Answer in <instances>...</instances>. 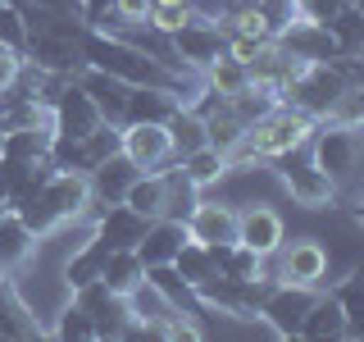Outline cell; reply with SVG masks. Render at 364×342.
<instances>
[{
  "instance_id": "obj_1",
  "label": "cell",
  "mask_w": 364,
  "mask_h": 342,
  "mask_svg": "<svg viewBox=\"0 0 364 342\" xmlns=\"http://www.w3.org/2000/svg\"><path fill=\"white\" fill-rule=\"evenodd\" d=\"M87 197H91L87 174H73V169H50V174L32 187V197H23L14 205V214L37 237H46V233H55L60 224L77 219V214H82V205H87Z\"/></svg>"
},
{
  "instance_id": "obj_2",
  "label": "cell",
  "mask_w": 364,
  "mask_h": 342,
  "mask_svg": "<svg viewBox=\"0 0 364 342\" xmlns=\"http://www.w3.org/2000/svg\"><path fill=\"white\" fill-rule=\"evenodd\" d=\"M305 151L328 178L337 182V205L355 201V178H360V160H364V137L360 128H341V123H314Z\"/></svg>"
},
{
  "instance_id": "obj_3",
  "label": "cell",
  "mask_w": 364,
  "mask_h": 342,
  "mask_svg": "<svg viewBox=\"0 0 364 342\" xmlns=\"http://www.w3.org/2000/svg\"><path fill=\"white\" fill-rule=\"evenodd\" d=\"M310 133H314V119H305L301 110H291V105H269L259 119H250L246 123V133H242V142L255 151L259 160H282V155H296V151H305V142H310Z\"/></svg>"
},
{
  "instance_id": "obj_4",
  "label": "cell",
  "mask_w": 364,
  "mask_h": 342,
  "mask_svg": "<svg viewBox=\"0 0 364 342\" xmlns=\"http://www.w3.org/2000/svg\"><path fill=\"white\" fill-rule=\"evenodd\" d=\"M341 91H350V83L337 73L333 60H305V64L291 73V83L278 91V100H282V105H291V110H301L305 119L323 123L328 110L337 105Z\"/></svg>"
},
{
  "instance_id": "obj_5",
  "label": "cell",
  "mask_w": 364,
  "mask_h": 342,
  "mask_svg": "<svg viewBox=\"0 0 364 342\" xmlns=\"http://www.w3.org/2000/svg\"><path fill=\"white\" fill-rule=\"evenodd\" d=\"M114 151H119V123H96V128L82 133V137H64V133H55V137H50V151H46V160H50L55 169L91 174V169H96L100 160H109Z\"/></svg>"
},
{
  "instance_id": "obj_6",
  "label": "cell",
  "mask_w": 364,
  "mask_h": 342,
  "mask_svg": "<svg viewBox=\"0 0 364 342\" xmlns=\"http://www.w3.org/2000/svg\"><path fill=\"white\" fill-rule=\"evenodd\" d=\"M273 256H278V283L310 288V292H323V288H328L333 256H328L323 242H314V237H301V242H282Z\"/></svg>"
},
{
  "instance_id": "obj_7",
  "label": "cell",
  "mask_w": 364,
  "mask_h": 342,
  "mask_svg": "<svg viewBox=\"0 0 364 342\" xmlns=\"http://www.w3.org/2000/svg\"><path fill=\"white\" fill-rule=\"evenodd\" d=\"M278 165H282L278 174H282V187H287L291 205H301V210H333V205H337V182L328 178L314 160L282 155Z\"/></svg>"
},
{
  "instance_id": "obj_8",
  "label": "cell",
  "mask_w": 364,
  "mask_h": 342,
  "mask_svg": "<svg viewBox=\"0 0 364 342\" xmlns=\"http://www.w3.org/2000/svg\"><path fill=\"white\" fill-rule=\"evenodd\" d=\"M68 301L77 306V311H87L91 328H96V338H123L132 324V311H128V296L109 292L105 283H87V288H73L68 292Z\"/></svg>"
},
{
  "instance_id": "obj_9",
  "label": "cell",
  "mask_w": 364,
  "mask_h": 342,
  "mask_svg": "<svg viewBox=\"0 0 364 342\" xmlns=\"http://www.w3.org/2000/svg\"><path fill=\"white\" fill-rule=\"evenodd\" d=\"M168 41H173V55H178V60L187 64V68H196V73L210 60H219V55H223V28L210 14H200V9L182 23L178 32H168Z\"/></svg>"
},
{
  "instance_id": "obj_10",
  "label": "cell",
  "mask_w": 364,
  "mask_h": 342,
  "mask_svg": "<svg viewBox=\"0 0 364 342\" xmlns=\"http://www.w3.org/2000/svg\"><path fill=\"white\" fill-rule=\"evenodd\" d=\"M314 292L310 288H291V283H273V288L264 292V301H259L255 319L269 328V333L278 338H296V328H301L305 311H310Z\"/></svg>"
},
{
  "instance_id": "obj_11",
  "label": "cell",
  "mask_w": 364,
  "mask_h": 342,
  "mask_svg": "<svg viewBox=\"0 0 364 342\" xmlns=\"http://www.w3.org/2000/svg\"><path fill=\"white\" fill-rule=\"evenodd\" d=\"M119 151L128 155L141 174L173 165V146H168L164 123H119Z\"/></svg>"
},
{
  "instance_id": "obj_12",
  "label": "cell",
  "mask_w": 364,
  "mask_h": 342,
  "mask_svg": "<svg viewBox=\"0 0 364 342\" xmlns=\"http://www.w3.org/2000/svg\"><path fill=\"white\" fill-rule=\"evenodd\" d=\"M187 228V242H200V247H214V242H237V205H228L219 197H205L191 205V214L182 219Z\"/></svg>"
},
{
  "instance_id": "obj_13",
  "label": "cell",
  "mask_w": 364,
  "mask_h": 342,
  "mask_svg": "<svg viewBox=\"0 0 364 342\" xmlns=\"http://www.w3.org/2000/svg\"><path fill=\"white\" fill-rule=\"evenodd\" d=\"M237 242L250 247L255 256L273 260V251L287 242V224H282V214L273 210V205L255 201V205H246V210H237Z\"/></svg>"
},
{
  "instance_id": "obj_14",
  "label": "cell",
  "mask_w": 364,
  "mask_h": 342,
  "mask_svg": "<svg viewBox=\"0 0 364 342\" xmlns=\"http://www.w3.org/2000/svg\"><path fill=\"white\" fill-rule=\"evenodd\" d=\"M50 123H55V133H64V137H82V133H91L105 119H100L96 100L77 87V78H68V83L55 91V100H50Z\"/></svg>"
},
{
  "instance_id": "obj_15",
  "label": "cell",
  "mask_w": 364,
  "mask_h": 342,
  "mask_svg": "<svg viewBox=\"0 0 364 342\" xmlns=\"http://www.w3.org/2000/svg\"><path fill=\"white\" fill-rule=\"evenodd\" d=\"M146 214H136L132 205H123V201H114L100 210V219L91 224V233L100 237L109 251H136V242H141V233H146Z\"/></svg>"
},
{
  "instance_id": "obj_16",
  "label": "cell",
  "mask_w": 364,
  "mask_h": 342,
  "mask_svg": "<svg viewBox=\"0 0 364 342\" xmlns=\"http://www.w3.org/2000/svg\"><path fill=\"white\" fill-rule=\"evenodd\" d=\"M18 338H46V324L32 315V306L23 301L14 279L0 274V342H18Z\"/></svg>"
},
{
  "instance_id": "obj_17",
  "label": "cell",
  "mask_w": 364,
  "mask_h": 342,
  "mask_svg": "<svg viewBox=\"0 0 364 342\" xmlns=\"http://www.w3.org/2000/svg\"><path fill=\"white\" fill-rule=\"evenodd\" d=\"M273 41H278L291 60H333V55H337V41H333V32H328V23L291 19Z\"/></svg>"
},
{
  "instance_id": "obj_18",
  "label": "cell",
  "mask_w": 364,
  "mask_h": 342,
  "mask_svg": "<svg viewBox=\"0 0 364 342\" xmlns=\"http://www.w3.org/2000/svg\"><path fill=\"white\" fill-rule=\"evenodd\" d=\"M73 78H77V87L96 100L100 119H105V123H123V105H128V83H123V78L105 73V68H91V64H82Z\"/></svg>"
},
{
  "instance_id": "obj_19",
  "label": "cell",
  "mask_w": 364,
  "mask_h": 342,
  "mask_svg": "<svg viewBox=\"0 0 364 342\" xmlns=\"http://www.w3.org/2000/svg\"><path fill=\"white\" fill-rule=\"evenodd\" d=\"M296 338H305V342H346V315H341L333 292H314V301H310V311H305L301 328H296Z\"/></svg>"
},
{
  "instance_id": "obj_20",
  "label": "cell",
  "mask_w": 364,
  "mask_h": 342,
  "mask_svg": "<svg viewBox=\"0 0 364 342\" xmlns=\"http://www.w3.org/2000/svg\"><path fill=\"white\" fill-rule=\"evenodd\" d=\"M187 242V228H182V219H151L141 233V242H136V256H141V265H173L178 247Z\"/></svg>"
},
{
  "instance_id": "obj_21",
  "label": "cell",
  "mask_w": 364,
  "mask_h": 342,
  "mask_svg": "<svg viewBox=\"0 0 364 342\" xmlns=\"http://www.w3.org/2000/svg\"><path fill=\"white\" fill-rule=\"evenodd\" d=\"M136 174H141V169H136L123 151H114L109 160H100V165L87 174V187H91V197H96V201L114 205V201H123V192L132 187V178H136Z\"/></svg>"
},
{
  "instance_id": "obj_22",
  "label": "cell",
  "mask_w": 364,
  "mask_h": 342,
  "mask_svg": "<svg viewBox=\"0 0 364 342\" xmlns=\"http://www.w3.org/2000/svg\"><path fill=\"white\" fill-rule=\"evenodd\" d=\"M32 247H37V233L18 219L9 205H0V274H18L28 265Z\"/></svg>"
},
{
  "instance_id": "obj_23",
  "label": "cell",
  "mask_w": 364,
  "mask_h": 342,
  "mask_svg": "<svg viewBox=\"0 0 364 342\" xmlns=\"http://www.w3.org/2000/svg\"><path fill=\"white\" fill-rule=\"evenodd\" d=\"M178 110V96L168 87H128L123 123H164Z\"/></svg>"
},
{
  "instance_id": "obj_24",
  "label": "cell",
  "mask_w": 364,
  "mask_h": 342,
  "mask_svg": "<svg viewBox=\"0 0 364 342\" xmlns=\"http://www.w3.org/2000/svg\"><path fill=\"white\" fill-rule=\"evenodd\" d=\"M164 133H168V146H173V160L191 155L196 146H210V142H205V119L196 110H187V105H178L164 119Z\"/></svg>"
},
{
  "instance_id": "obj_25",
  "label": "cell",
  "mask_w": 364,
  "mask_h": 342,
  "mask_svg": "<svg viewBox=\"0 0 364 342\" xmlns=\"http://www.w3.org/2000/svg\"><path fill=\"white\" fill-rule=\"evenodd\" d=\"M141 279H146V265H141L136 251H109L105 265H100V283H105L109 292H119V296H128Z\"/></svg>"
},
{
  "instance_id": "obj_26",
  "label": "cell",
  "mask_w": 364,
  "mask_h": 342,
  "mask_svg": "<svg viewBox=\"0 0 364 342\" xmlns=\"http://www.w3.org/2000/svg\"><path fill=\"white\" fill-rule=\"evenodd\" d=\"M123 205H132L146 219H159L164 214V169H151V174H136L132 187L123 192Z\"/></svg>"
},
{
  "instance_id": "obj_27",
  "label": "cell",
  "mask_w": 364,
  "mask_h": 342,
  "mask_svg": "<svg viewBox=\"0 0 364 342\" xmlns=\"http://www.w3.org/2000/svg\"><path fill=\"white\" fill-rule=\"evenodd\" d=\"M178 169H182V174H187L191 182H196L200 192L219 187V182L228 178L223 151H214V146H196V151H191V155H182V160H178Z\"/></svg>"
},
{
  "instance_id": "obj_28",
  "label": "cell",
  "mask_w": 364,
  "mask_h": 342,
  "mask_svg": "<svg viewBox=\"0 0 364 342\" xmlns=\"http://www.w3.org/2000/svg\"><path fill=\"white\" fill-rule=\"evenodd\" d=\"M200 83L210 91H219V96H237V91L250 87V68L242 60H232V55H219V60H210L200 68Z\"/></svg>"
},
{
  "instance_id": "obj_29",
  "label": "cell",
  "mask_w": 364,
  "mask_h": 342,
  "mask_svg": "<svg viewBox=\"0 0 364 342\" xmlns=\"http://www.w3.org/2000/svg\"><path fill=\"white\" fill-rule=\"evenodd\" d=\"M50 137L55 128L50 123H32V128H9L5 133V146H0V155H14V160H46V151H50Z\"/></svg>"
},
{
  "instance_id": "obj_30",
  "label": "cell",
  "mask_w": 364,
  "mask_h": 342,
  "mask_svg": "<svg viewBox=\"0 0 364 342\" xmlns=\"http://www.w3.org/2000/svg\"><path fill=\"white\" fill-rule=\"evenodd\" d=\"M333 296H337L341 315H346V342H360L364 338V274L350 269L346 283L333 288Z\"/></svg>"
},
{
  "instance_id": "obj_31",
  "label": "cell",
  "mask_w": 364,
  "mask_h": 342,
  "mask_svg": "<svg viewBox=\"0 0 364 342\" xmlns=\"http://www.w3.org/2000/svg\"><path fill=\"white\" fill-rule=\"evenodd\" d=\"M328 32H333V41H337V55H360L364 51V14H360V0H355V5H341L337 19L328 23Z\"/></svg>"
},
{
  "instance_id": "obj_32",
  "label": "cell",
  "mask_w": 364,
  "mask_h": 342,
  "mask_svg": "<svg viewBox=\"0 0 364 342\" xmlns=\"http://www.w3.org/2000/svg\"><path fill=\"white\" fill-rule=\"evenodd\" d=\"M173 269L191 283V288H200L205 279H214L210 247H200V242H182V247H178V256H173Z\"/></svg>"
},
{
  "instance_id": "obj_33",
  "label": "cell",
  "mask_w": 364,
  "mask_h": 342,
  "mask_svg": "<svg viewBox=\"0 0 364 342\" xmlns=\"http://www.w3.org/2000/svg\"><path fill=\"white\" fill-rule=\"evenodd\" d=\"M191 14H196V5H182V0H151V14H146V23L168 37V32H178Z\"/></svg>"
},
{
  "instance_id": "obj_34",
  "label": "cell",
  "mask_w": 364,
  "mask_h": 342,
  "mask_svg": "<svg viewBox=\"0 0 364 342\" xmlns=\"http://www.w3.org/2000/svg\"><path fill=\"white\" fill-rule=\"evenodd\" d=\"M23 41H28V28H23L18 5L0 0V46H9V51H18V55H23Z\"/></svg>"
},
{
  "instance_id": "obj_35",
  "label": "cell",
  "mask_w": 364,
  "mask_h": 342,
  "mask_svg": "<svg viewBox=\"0 0 364 342\" xmlns=\"http://www.w3.org/2000/svg\"><path fill=\"white\" fill-rule=\"evenodd\" d=\"M296 5V19L305 23H333L341 5H355V0H291Z\"/></svg>"
},
{
  "instance_id": "obj_36",
  "label": "cell",
  "mask_w": 364,
  "mask_h": 342,
  "mask_svg": "<svg viewBox=\"0 0 364 342\" xmlns=\"http://www.w3.org/2000/svg\"><path fill=\"white\" fill-rule=\"evenodd\" d=\"M114 14H119V28H128V23H146L151 0H114Z\"/></svg>"
},
{
  "instance_id": "obj_37",
  "label": "cell",
  "mask_w": 364,
  "mask_h": 342,
  "mask_svg": "<svg viewBox=\"0 0 364 342\" xmlns=\"http://www.w3.org/2000/svg\"><path fill=\"white\" fill-rule=\"evenodd\" d=\"M28 5L46 9V14H73V19H77V9H82V0H28Z\"/></svg>"
},
{
  "instance_id": "obj_38",
  "label": "cell",
  "mask_w": 364,
  "mask_h": 342,
  "mask_svg": "<svg viewBox=\"0 0 364 342\" xmlns=\"http://www.w3.org/2000/svg\"><path fill=\"white\" fill-rule=\"evenodd\" d=\"M0 146H5V123H0Z\"/></svg>"
}]
</instances>
